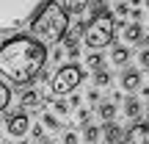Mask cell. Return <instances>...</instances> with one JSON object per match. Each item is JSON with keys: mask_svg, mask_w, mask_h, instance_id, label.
<instances>
[{"mask_svg": "<svg viewBox=\"0 0 149 144\" xmlns=\"http://www.w3.org/2000/svg\"><path fill=\"white\" fill-rule=\"evenodd\" d=\"M47 47L31 33H14L0 44V75L17 86H28L47 67Z\"/></svg>", "mask_w": 149, "mask_h": 144, "instance_id": "6da1fadb", "label": "cell"}, {"mask_svg": "<svg viewBox=\"0 0 149 144\" xmlns=\"http://www.w3.org/2000/svg\"><path fill=\"white\" fill-rule=\"evenodd\" d=\"M66 31H69V14L58 0H47L36 17L31 20V36L47 47V44L64 42Z\"/></svg>", "mask_w": 149, "mask_h": 144, "instance_id": "7a4b0ae2", "label": "cell"}, {"mask_svg": "<svg viewBox=\"0 0 149 144\" xmlns=\"http://www.w3.org/2000/svg\"><path fill=\"white\" fill-rule=\"evenodd\" d=\"M47 0H0V36H14L42 11Z\"/></svg>", "mask_w": 149, "mask_h": 144, "instance_id": "3957f363", "label": "cell"}, {"mask_svg": "<svg viewBox=\"0 0 149 144\" xmlns=\"http://www.w3.org/2000/svg\"><path fill=\"white\" fill-rule=\"evenodd\" d=\"M113 33H116V20H113L111 11H102V14L91 17L86 22V31H83V42L86 47L91 50H102L113 42Z\"/></svg>", "mask_w": 149, "mask_h": 144, "instance_id": "277c9868", "label": "cell"}, {"mask_svg": "<svg viewBox=\"0 0 149 144\" xmlns=\"http://www.w3.org/2000/svg\"><path fill=\"white\" fill-rule=\"evenodd\" d=\"M83 78H86L83 67H77L74 61H72V64H64L58 72L53 75V83H50V94H55V97H66V94H72V91L77 89L80 83H83Z\"/></svg>", "mask_w": 149, "mask_h": 144, "instance_id": "5b68a950", "label": "cell"}, {"mask_svg": "<svg viewBox=\"0 0 149 144\" xmlns=\"http://www.w3.org/2000/svg\"><path fill=\"white\" fill-rule=\"evenodd\" d=\"M119 144H149V122H133V128L124 130Z\"/></svg>", "mask_w": 149, "mask_h": 144, "instance_id": "8992f818", "label": "cell"}, {"mask_svg": "<svg viewBox=\"0 0 149 144\" xmlns=\"http://www.w3.org/2000/svg\"><path fill=\"white\" fill-rule=\"evenodd\" d=\"M28 130H31V117H28V111H17L8 117V133L14 136V139H25Z\"/></svg>", "mask_w": 149, "mask_h": 144, "instance_id": "52a82bcc", "label": "cell"}, {"mask_svg": "<svg viewBox=\"0 0 149 144\" xmlns=\"http://www.w3.org/2000/svg\"><path fill=\"white\" fill-rule=\"evenodd\" d=\"M50 97V91H42V89H25L19 97V108L22 111H33V108H39L44 100Z\"/></svg>", "mask_w": 149, "mask_h": 144, "instance_id": "ba28073f", "label": "cell"}, {"mask_svg": "<svg viewBox=\"0 0 149 144\" xmlns=\"http://www.w3.org/2000/svg\"><path fill=\"white\" fill-rule=\"evenodd\" d=\"M122 89L130 91V94H135V91H141V70H135V67H127V70L122 72Z\"/></svg>", "mask_w": 149, "mask_h": 144, "instance_id": "9c48e42d", "label": "cell"}, {"mask_svg": "<svg viewBox=\"0 0 149 144\" xmlns=\"http://www.w3.org/2000/svg\"><path fill=\"white\" fill-rule=\"evenodd\" d=\"M102 136H105L108 144H119V141H122V136H124V130H122V125H116V122H105Z\"/></svg>", "mask_w": 149, "mask_h": 144, "instance_id": "30bf717a", "label": "cell"}, {"mask_svg": "<svg viewBox=\"0 0 149 144\" xmlns=\"http://www.w3.org/2000/svg\"><path fill=\"white\" fill-rule=\"evenodd\" d=\"M97 117H100L102 122H113V119H116V103L113 100L100 103V105H97Z\"/></svg>", "mask_w": 149, "mask_h": 144, "instance_id": "8fae6325", "label": "cell"}, {"mask_svg": "<svg viewBox=\"0 0 149 144\" xmlns=\"http://www.w3.org/2000/svg\"><path fill=\"white\" fill-rule=\"evenodd\" d=\"M124 117L138 122V117H141V100H138V97H133V94H130L127 100H124Z\"/></svg>", "mask_w": 149, "mask_h": 144, "instance_id": "7c38bea8", "label": "cell"}, {"mask_svg": "<svg viewBox=\"0 0 149 144\" xmlns=\"http://www.w3.org/2000/svg\"><path fill=\"white\" fill-rule=\"evenodd\" d=\"M124 39H127L130 44L141 42V39H144V31H141V22H127V25H124Z\"/></svg>", "mask_w": 149, "mask_h": 144, "instance_id": "4fadbf2b", "label": "cell"}, {"mask_svg": "<svg viewBox=\"0 0 149 144\" xmlns=\"http://www.w3.org/2000/svg\"><path fill=\"white\" fill-rule=\"evenodd\" d=\"M111 61H113L116 67H127V61H130V47L116 44V47H113V53H111Z\"/></svg>", "mask_w": 149, "mask_h": 144, "instance_id": "5bb4252c", "label": "cell"}, {"mask_svg": "<svg viewBox=\"0 0 149 144\" xmlns=\"http://www.w3.org/2000/svg\"><path fill=\"white\" fill-rule=\"evenodd\" d=\"M58 3L66 8V14H80V11H86V6L91 0H58Z\"/></svg>", "mask_w": 149, "mask_h": 144, "instance_id": "9a60e30c", "label": "cell"}, {"mask_svg": "<svg viewBox=\"0 0 149 144\" xmlns=\"http://www.w3.org/2000/svg\"><path fill=\"white\" fill-rule=\"evenodd\" d=\"M111 72L108 70H100V72H94V89H105V86H111Z\"/></svg>", "mask_w": 149, "mask_h": 144, "instance_id": "2e32d148", "label": "cell"}, {"mask_svg": "<svg viewBox=\"0 0 149 144\" xmlns=\"http://www.w3.org/2000/svg\"><path fill=\"white\" fill-rule=\"evenodd\" d=\"M102 64H105V58L100 55V50H94V53L86 58V67H88V70H94V72H100V70H102Z\"/></svg>", "mask_w": 149, "mask_h": 144, "instance_id": "e0dca14e", "label": "cell"}, {"mask_svg": "<svg viewBox=\"0 0 149 144\" xmlns=\"http://www.w3.org/2000/svg\"><path fill=\"white\" fill-rule=\"evenodd\" d=\"M42 125H44V128H50V130H64L61 119L53 117V114H42Z\"/></svg>", "mask_w": 149, "mask_h": 144, "instance_id": "ac0fdd59", "label": "cell"}, {"mask_svg": "<svg viewBox=\"0 0 149 144\" xmlns=\"http://www.w3.org/2000/svg\"><path fill=\"white\" fill-rule=\"evenodd\" d=\"M11 103V89L6 86V80L0 78V111H6V105Z\"/></svg>", "mask_w": 149, "mask_h": 144, "instance_id": "d6986e66", "label": "cell"}, {"mask_svg": "<svg viewBox=\"0 0 149 144\" xmlns=\"http://www.w3.org/2000/svg\"><path fill=\"white\" fill-rule=\"evenodd\" d=\"M100 133H102V128H97V125H86V144H97Z\"/></svg>", "mask_w": 149, "mask_h": 144, "instance_id": "ffe728a7", "label": "cell"}, {"mask_svg": "<svg viewBox=\"0 0 149 144\" xmlns=\"http://www.w3.org/2000/svg\"><path fill=\"white\" fill-rule=\"evenodd\" d=\"M86 8L91 11V17H97V14H102V11H108V8H105V0H91Z\"/></svg>", "mask_w": 149, "mask_h": 144, "instance_id": "44dd1931", "label": "cell"}, {"mask_svg": "<svg viewBox=\"0 0 149 144\" xmlns=\"http://www.w3.org/2000/svg\"><path fill=\"white\" fill-rule=\"evenodd\" d=\"M69 108H72V105H69L66 100H61V97L53 103V111H55V114H61V117H66V114H69Z\"/></svg>", "mask_w": 149, "mask_h": 144, "instance_id": "7402d4cb", "label": "cell"}, {"mask_svg": "<svg viewBox=\"0 0 149 144\" xmlns=\"http://www.w3.org/2000/svg\"><path fill=\"white\" fill-rule=\"evenodd\" d=\"M138 67H141V70H149V47H144L138 53Z\"/></svg>", "mask_w": 149, "mask_h": 144, "instance_id": "603a6c76", "label": "cell"}, {"mask_svg": "<svg viewBox=\"0 0 149 144\" xmlns=\"http://www.w3.org/2000/svg\"><path fill=\"white\" fill-rule=\"evenodd\" d=\"M127 14H130V6L124 3V0H119L116 3V17H127Z\"/></svg>", "mask_w": 149, "mask_h": 144, "instance_id": "cb8c5ba5", "label": "cell"}, {"mask_svg": "<svg viewBox=\"0 0 149 144\" xmlns=\"http://www.w3.org/2000/svg\"><path fill=\"white\" fill-rule=\"evenodd\" d=\"M64 144H80L77 133H74V130H66V133H64Z\"/></svg>", "mask_w": 149, "mask_h": 144, "instance_id": "d4e9b609", "label": "cell"}, {"mask_svg": "<svg viewBox=\"0 0 149 144\" xmlns=\"http://www.w3.org/2000/svg\"><path fill=\"white\" fill-rule=\"evenodd\" d=\"M77 122L80 125H91V111H77Z\"/></svg>", "mask_w": 149, "mask_h": 144, "instance_id": "484cf974", "label": "cell"}, {"mask_svg": "<svg viewBox=\"0 0 149 144\" xmlns=\"http://www.w3.org/2000/svg\"><path fill=\"white\" fill-rule=\"evenodd\" d=\"M86 97H88V103H91V105H100V89H91Z\"/></svg>", "mask_w": 149, "mask_h": 144, "instance_id": "4316f807", "label": "cell"}, {"mask_svg": "<svg viewBox=\"0 0 149 144\" xmlns=\"http://www.w3.org/2000/svg\"><path fill=\"white\" fill-rule=\"evenodd\" d=\"M33 139H39V144H42V139H44V125H33Z\"/></svg>", "mask_w": 149, "mask_h": 144, "instance_id": "83f0119b", "label": "cell"}, {"mask_svg": "<svg viewBox=\"0 0 149 144\" xmlns=\"http://www.w3.org/2000/svg\"><path fill=\"white\" fill-rule=\"evenodd\" d=\"M130 17H133V22H141V8H130Z\"/></svg>", "mask_w": 149, "mask_h": 144, "instance_id": "f1b7e54d", "label": "cell"}, {"mask_svg": "<svg viewBox=\"0 0 149 144\" xmlns=\"http://www.w3.org/2000/svg\"><path fill=\"white\" fill-rule=\"evenodd\" d=\"M69 105H72V108H77V105H80V97H77V94H72V97H69Z\"/></svg>", "mask_w": 149, "mask_h": 144, "instance_id": "f546056e", "label": "cell"}, {"mask_svg": "<svg viewBox=\"0 0 149 144\" xmlns=\"http://www.w3.org/2000/svg\"><path fill=\"white\" fill-rule=\"evenodd\" d=\"M141 42H144V44H146V47H149V33H146V36H144V39H141Z\"/></svg>", "mask_w": 149, "mask_h": 144, "instance_id": "4dcf8cb0", "label": "cell"}, {"mask_svg": "<svg viewBox=\"0 0 149 144\" xmlns=\"http://www.w3.org/2000/svg\"><path fill=\"white\" fill-rule=\"evenodd\" d=\"M144 114H146V122H149V105H146V108H144Z\"/></svg>", "mask_w": 149, "mask_h": 144, "instance_id": "1f68e13d", "label": "cell"}, {"mask_svg": "<svg viewBox=\"0 0 149 144\" xmlns=\"http://www.w3.org/2000/svg\"><path fill=\"white\" fill-rule=\"evenodd\" d=\"M22 144H33V141H28V139H22Z\"/></svg>", "mask_w": 149, "mask_h": 144, "instance_id": "d6a6232c", "label": "cell"}, {"mask_svg": "<svg viewBox=\"0 0 149 144\" xmlns=\"http://www.w3.org/2000/svg\"><path fill=\"white\" fill-rule=\"evenodd\" d=\"M42 144H53V141H42Z\"/></svg>", "mask_w": 149, "mask_h": 144, "instance_id": "836d02e7", "label": "cell"}, {"mask_svg": "<svg viewBox=\"0 0 149 144\" xmlns=\"http://www.w3.org/2000/svg\"><path fill=\"white\" fill-rule=\"evenodd\" d=\"M144 3H146V6H149V0H144Z\"/></svg>", "mask_w": 149, "mask_h": 144, "instance_id": "e575fe53", "label": "cell"}]
</instances>
